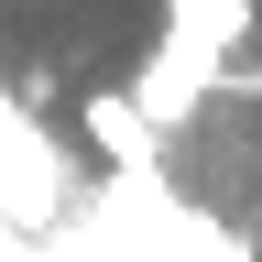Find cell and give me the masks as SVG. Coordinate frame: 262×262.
Wrapping results in <instances>:
<instances>
[{
    "mask_svg": "<svg viewBox=\"0 0 262 262\" xmlns=\"http://www.w3.org/2000/svg\"><path fill=\"white\" fill-rule=\"evenodd\" d=\"M241 33H251V0H175V11H164V44H175V55H196L208 77H229Z\"/></svg>",
    "mask_w": 262,
    "mask_h": 262,
    "instance_id": "1",
    "label": "cell"
},
{
    "mask_svg": "<svg viewBox=\"0 0 262 262\" xmlns=\"http://www.w3.org/2000/svg\"><path fill=\"white\" fill-rule=\"evenodd\" d=\"M88 142L110 153L120 175H153V142H164V131L142 120V98H131V88H98V98H88Z\"/></svg>",
    "mask_w": 262,
    "mask_h": 262,
    "instance_id": "2",
    "label": "cell"
}]
</instances>
